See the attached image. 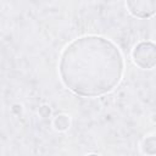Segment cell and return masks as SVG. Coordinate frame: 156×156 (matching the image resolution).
I'll return each mask as SVG.
<instances>
[{"instance_id": "cell-4", "label": "cell", "mask_w": 156, "mask_h": 156, "mask_svg": "<svg viewBox=\"0 0 156 156\" xmlns=\"http://www.w3.org/2000/svg\"><path fill=\"white\" fill-rule=\"evenodd\" d=\"M54 123H55L56 129H58V130H65V129H67L68 126H69V119H68L67 116L61 115V116H57V117L55 118V122H54Z\"/></svg>"}, {"instance_id": "cell-5", "label": "cell", "mask_w": 156, "mask_h": 156, "mask_svg": "<svg viewBox=\"0 0 156 156\" xmlns=\"http://www.w3.org/2000/svg\"><path fill=\"white\" fill-rule=\"evenodd\" d=\"M144 151L146 154H150V155H154L155 154V138L154 136H150L147 138L145 141H144Z\"/></svg>"}, {"instance_id": "cell-6", "label": "cell", "mask_w": 156, "mask_h": 156, "mask_svg": "<svg viewBox=\"0 0 156 156\" xmlns=\"http://www.w3.org/2000/svg\"><path fill=\"white\" fill-rule=\"evenodd\" d=\"M88 156H99V155H95V154H91V155H88Z\"/></svg>"}, {"instance_id": "cell-1", "label": "cell", "mask_w": 156, "mask_h": 156, "mask_svg": "<svg viewBox=\"0 0 156 156\" xmlns=\"http://www.w3.org/2000/svg\"><path fill=\"white\" fill-rule=\"evenodd\" d=\"M123 74V57L106 38L87 35L73 40L62 52L60 76L63 84L80 96L111 91Z\"/></svg>"}, {"instance_id": "cell-2", "label": "cell", "mask_w": 156, "mask_h": 156, "mask_svg": "<svg viewBox=\"0 0 156 156\" xmlns=\"http://www.w3.org/2000/svg\"><path fill=\"white\" fill-rule=\"evenodd\" d=\"M133 60L141 68H152L155 66V45L150 41L139 43L133 50Z\"/></svg>"}, {"instance_id": "cell-3", "label": "cell", "mask_w": 156, "mask_h": 156, "mask_svg": "<svg viewBox=\"0 0 156 156\" xmlns=\"http://www.w3.org/2000/svg\"><path fill=\"white\" fill-rule=\"evenodd\" d=\"M126 5L132 15L143 18L152 16L156 10L155 0H134V1H127Z\"/></svg>"}]
</instances>
